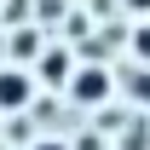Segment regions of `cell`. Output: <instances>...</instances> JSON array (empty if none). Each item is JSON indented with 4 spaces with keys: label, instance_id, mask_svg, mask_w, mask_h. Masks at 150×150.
I'll return each mask as SVG.
<instances>
[{
    "label": "cell",
    "instance_id": "cell-8",
    "mask_svg": "<svg viewBox=\"0 0 150 150\" xmlns=\"http://www.w3.org/2000/svg\"><path fill=\"white\" fill-rule=\"evenodd\" d=\"M127 6H133V12H150V0H127Z\"/></svg>",
    "mask_w": 150,
    "mask_h": 150
},
{
    "label": "cell",
    "instance_id": "cell-9",
    "mask_svg": "<svg viewBox=\"0 0 150 150\" xmlns=\"http://www.w3.org/2000/svg\"><path fill=\"white\" fill-rule=\"evenodd\" d=\"M0 58H6V35H0Z\"/></svg>",
    "mask_w": 150,
    "mask_h": 150
},
{
    "label": "cell",
    "instance_id": "cell-2",
    "mask_svg": "<svg viewBox=\"0 0 150 150\" xmlns=\"http://www.w3.org/2000/svg\"><path fill=\"white\" fill-rule=\"evenodd\" d=\"M29 98H35V81H29L23 69L6 64V69H0V110H23Z\"/></svg>",
    "mask_w": 150,
    "mask_h": 150
},
{
    "label": "cell",
    "instance_id": "cell-4",
    "mask_svg": "<svg viewBox=\"0 0 150 150\" xmlns=\"http://www.w3.org/2000/svg\"><path fill=\"white\" fill-rule=\"evenodd\" d=\"M6 52H12V58H35V52H40V35H29V29H12V35H6Z\"/></svg>",
    "mask_w": 150,
    "mask_h": 150
},
{
    "label": "cell",
    "instance_id": "cell-3",
    "mask_svg": "<svg viewBox=\"0 0 150 150\" xmlns=\"http://www.w3.org/2000/svg\"><path fill=\"white\" fill-rule=\"evenodd\" d=\"M69 75H75V58L64 52V46L40 52V81H46V87H69Z\"/></svg>",
    "mask_w": 150,
    "mask_h": 150
},
{
    "label": "cell",
    "instance_id": "cell-7",
    "mask_svg": "<svg viewBox=\"0 0 150 150\" xmlns=\"http://www.w3.org/2000/svg\"><path fill=\"white\" fill-rule=\"evenodd\" d=\"M35 150H69V144H58V139H40V144Z\"/></svg>",
    "mask_w": 150,
    "mask_h": 150
},
{
    "label": "cell",
    "instance_id": "cell-1",
    "mask_svg": "<svg viewBox=\"0 0 150 150\" xmlns=\"http://www.w3.org/2000/svg\"><path fill=\"white\" fill-rule=\"evenodd\" d=\"M110 69H104V64H87V69H75L69 75V98L75 104H104V98H110Z\"/></svg>",
    "mask_w": 150,
    "mask_h": 150
},
{
    "label": "cell",
    "instance_id": "cell-6",
    "mask_svg": "<svg viewBox=\"0 0 150 150\" xmlns=\"http://www.w3.org/2000/svg\"><path fill=\"white\" fill-rule=\"evenodd\" d=\"M133 52H139V58H150V29H139V35H133Z\"/></svg>",
    "mask_w": 150,
    "mask_h": 150
},
{
    "label": "cell",
    "instance_id": "cell-5",
    "mask_svg": "<svg viewBox=\"0 0 150 150\" xmlns=\"http://www.w3.org/2000/svg\"><path fill=\"white\" fill-rule=\"evenodd\" d=\"M133 98H150V69H144V75H133Z\"/></svg>",
    "mask_w": 150,
    "mask_h": 150
}]
</instances>
